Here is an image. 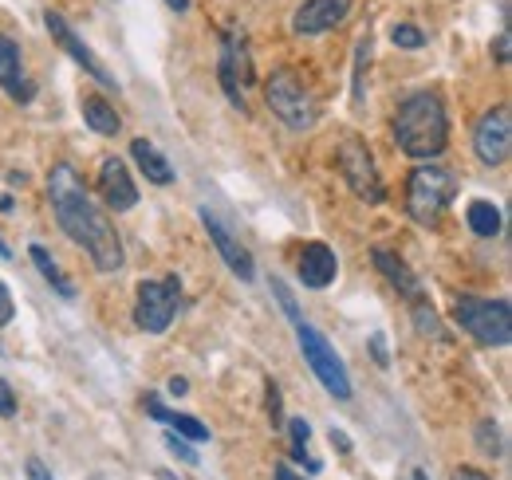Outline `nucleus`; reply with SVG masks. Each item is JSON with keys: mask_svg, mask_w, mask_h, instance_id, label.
<instances>
[{"mask_svg": "<svg viewBox=\"0 0 512 480\" xmlns=\"http://www.w3.org/2000/svg\"><path fill=\"white\" fill-rule=\"evenodd\" d=\"M178 307H182L178 276H170V280H142L138 284V300H134V323L146 335H162V331H170Z\"/></svg>", "mask_w": 512, "mask_h": 480, "instance_id": "6e6552de", "label": "nucleus"}, {"mask_svg": "<svg viewBox=\"0 0 512 480\" xmlns=\"http://www.w3.org/2000/svg\"><path fill=\"white\" fill-rule=\"evenodd\" d=\"M477 449L485 453V457H505V433H501V425L493 418H481L477 421Z\"/></svg>", "mask_w": 512, "mask_h": 480, "instance_id": "b1692460", "label": "nucleus"}, {"mask_svg": "<svg viewBox=\"0 0 512 480\" xmlns=\"http://www.w3.org/2000/svg\"><path fill=\"white\" fill-rule=\"evenodd\" d=\"M288 437H292V461H296V465H304L308 473H320V469H323L320 457H312V453H308L312 425H308L304 418H292V421H288Z\"/></svg>", "mask_w": 512, "mask_h": 480, "instance_id": "5701e85b", "label": "nucleus"}, {"mask_svg": "<svg viewBox=\"0 0 512 480\" xmlns=\"http://www.w3.org/2000/svg\"><path fill=\"white\" fill-rule=\"evenodd\" d=\"M154 480H182V477H174L170 469H154Z\"/></svg>", "mask_w": 512, "mask_h": 480, "instance_id": "ea45409f", "label": "nucleus"}, {"mask_svg": "<svg viewBox=\"0 0 512 480\" xmlns=\"http://www.w3.org/2000/svg\"><path fill=\"white\" fill-rule=\"evenodd\" d=\"M130 158H134V166L142 170V178L150 181V185H170V181H174V166L166 162V154H162L154 142L134 138V142H130Z\"/></svg>", "mask_w": 512, "mask_h": 480, "instance_id": "6ab92c4d", "label": "nucleus"}, {"mask_svg": "<svg viewBox=\"0 0 512 480\" xmlns=\"http://www.w3.org/2000/svg\"><path fill=\"white\" fill-rule=\"evenodd\" d=\"M296 343H300V351H304V359L312 366V374L320 378V386L331 394V398H339V402H347L355 390H351V374H347V362L339 359V351L331 347V339L323 335L320 327H312V323H296Z\"/></svg>", "mask_w": 512, "mask_h": 480, "instance_id": "423d86ee", "label": "nucleus"}, {"mask_svg": "<svg viewBox=\"0 0 512 480\" xmlns=\"http://www.w3.org/2000/svg\"><path fill=\"white\" fill-rule=\"evenodd\" d=\"M473 150L485 166H505L512 154V119H509V107L497 103L493 111H485L477 130H473Z\"/></svg>", "mask_w": 512, "mask_h": 480, "instance_id": "9d476101", "label": "nucleus"}, {"mask_svg": "<svg viewBox=\"0 0 512 480\" xmlns=\"http://www.w3.org/2000/svg\"><path fill=\"white\" fill-rule=\"evenodd\" d=\"M0 260H12V248H8V240L0 237Z\"/></svg>", "mask_w": 512, "mask_h": 480, "instance_id": "a19ab883", "label": "nucleus"}, {"mask_svg": "<svg viewBox=\"0 0 512 480\" xmlns=\"http://www.w3.org/2000/svg\"><path fill=\"white\" fill-rule=\"evenodd\" d=\"M453 319L465 335H473L489 351H505L512 343V307L509 300H481V296H457Z\"/></svg>", "mask_w": 512, "mask_h": 480, "instance_id": "20e7f679", "label": "nucleus"}, {"mask_svg": "<svg viewBox=\"0 0 512 480\" xmlns=\"http://www.w3.org/2000/svg\"><path fill=\"white\" fill-rule=\"evenodd\" d=\"M327 437H331V445H335L339 453H351V441H347V433H343V429H335V425H331V433H327Z\"/></svg>", "mask_w": 512, "mask_h": 480, "instance_id": "c9c22d12", "label": "nucleus"}, {"mask_svg": "<svg viewBox=\"0 0 512 480\" xmlns=\"http://www.w3.org/2000/svg\"><path fill=\"white\" fill-rule=\"evenodd\" d=\"M371 355H375V362H379V366H390V351H386L383 331H375V335H371Z\"/></svg>", "mask_w": 512, "mask_h": 480, "instance_id": "72a5a7b5", "label": "nucleus"}, {"mask_svg": "<svg viewBox=\"0 0 512 480\" xmlns=\"http://www.w3.org/2000/svg\"><path fill=\"white\" fill-rule=\"evenodd\" d=\"M351 12V0H304L292 16V32L296 36H323L335 24H343Z\"/></svg>", "mask_w": 512, "mask_h": 480, "instance_id": "ddd939ff", "label": "nucleus"}, {"mask_svg": "<svg viewBox=\"0 0 512 480\" xmlns=\"http://www.w3.org/2000/svg\"><path fill=\"white\" fill-rule=\"evenodd\" d=\"M142 410H146V414H150L154 421L170 425V429H174L178 437H186V441H193V445L209 441V425H205V421L190 418V414H178V410H166V406H162V398H154V394H146Z\"/></svg>", "mask_w": 512, "mask_h": 480, "instance_id": "a211bd4d", "label": "nucleus"}, {"mask_svg": "<svg viewBox=\"0 0 512 480\" xmlns=\"http://www.w3.org/2000/svg\"><path fill=\"white\" fill-rule=\"evenodd\" d=\"M83 119H87V126L95 130V134H103V138H115L119 130H123V119L115 115V107L103 99V95H83Z\"/></svg>", "mask_w": 512, "mask_h": 480, "instance_id": "aec40b11", "label": "nucleus"}, {"mask_svg": "<svg viewBox=\"0 0 512 480\" xmlns=\"http://www.w3.org/2000/svg\"><path fill=\"white\" fill-rule=\"evenodd\" d=\"M272 296L280 300L284 315H288L292 323H300V307H296V300H292V292H288V284H284V280H272Z\"/></svg>", "mask_w": 512, "mask_h": 480, "instance_id": "c85d7f7f", "label": "nucleus"}, {"mask_svg": "<svg viewBox=\"0 0 512 480\" xmlns=\"http://www.w3.org/2000/svg\"><path fill=\"white\" fill-rule=\"evenodd\" d=\"M453 480H493L489 473H481V469H469V465H461L457 473H453Z\"/></svg>", "mask_w": 512, "mask_h": 480, "instance_id": "e433bc0d", "label": "nucleus"}, {"mask_svg": "<svg viewBox=\"0 0 512 480\" xmlns=\"http://www.w3.org/2000/svg\"><path fill=\"white\" fill-rule=\"evenodd\" d=\"M201 225H205V233H209V240H213L217 256L225 260V268H229V272H233L241 284H253L256 264H253V256H249V248L233 237V229H229V225H225L217 213H209V209H201Z\"/></svg>", "mask_w": 512, "mask_h": 480, "instance_id": "9b49d317", "label": "nucleus"}, {"mask_svg": "<svg viewBox=\"0 0 512 480\" xmlns=\"http://www.w3.org/2000/svg\"><path fill=\"white\" fill-rule=\"evenodd\" d=\"M375 268L390 280V288H394L398 296H406L410 303L426 296V292H422V284H418V276H414V272L406 268V260H402V256H394L390 248H375Z\"/></svg>", "mask_w": 512, "mask_h": 480, "instance_id": "f3484780", "label": "nucleus"}, {"mask_svg": "<svg viewBox=\"0 0 512 480\" xmlns=\"http://www.w3.org/2000/svg\"><path fill=\"white\" fill-rule=\"evenodd\" d=\"M272 480H304V477H300V473H292V465H276Z\"/></svg>", "mask_w": 512, "mask_h": 480, "instance_id": "4c0bfd02", "label": "nucleus"}, {"mask_svg": "<svg viewBox=\"0 0 512 480\" xmlns=\"http://www.w3.org/2000/svg\"><path fill=\"white\" fill-rule=\"evenodd\" d=\"M509 60H512V36L509 32H501V36H497V63L509 67Z\"/></svg>", "mask_w": 512, "mask_h": 480, "instance_id": "f704fd0d", "label": "nucleus"}, {"mask_svg": "<svg viewBox=\"0 0 512 480\" xmlns=\"http://www.w3.org/2000/svg\"><path fill=\"white\" fill-rule=\"evenodd\" d=\"M414 327L422 331V335H430V339H438V343H446V327H442V319H438V311H434V303L414 300Z\"/></svg>", "mask_w": 512, "mask_h": 480, "instance_id": "393cba45", "label": "nucleus"}, {"mask_svg": "<svg viewBox=\"0 0 512 480\" xmlns=\"http://www.w3.org/2000/svg\"><path fill=\"white\" fill-rule=\"evenodd\" d=\"M394 142L406 158L414 162H430L446 150L449 142V119L446 103L434 91H414L398 103L394 111Z\"/></svg>", "mask_w": 512, "mask_h": 480, "instance_id": "f03ea898", "label": "nucleus"}, {"mask_svg": "<svg viewBox=\"0 0 512 480\" xmlns=\"http://www.w3.org/2000/svg\"><path fill=\"white\" fill-rule=\"evenodd\" d=\"M0 91H4L8 99H16V103H32V95H36L32 79L24 75L20 48H16V40H8V36H0Z\"/></svg>", "mask_w": 512, "mask_h": 480, "instance_id": "2eb2a0df", "label": "nucleus"}, {"mask_svg": "<svg viewBox=\"0 0 512 480\" xmlns=\"http://www.w3.org/2000/svg\"><path fill=\"white\" fill-rule=\"evenodd\" d=\"M367 60H371V36L359 40L355 48V83H351V107H363V75H367Z\"/></svg>", "mask_w": 512, "mask_h": 480, "instance_id": "a878e982", "label": "nucleus"}, {"mask_svg": "<svg viewBox=\"0 0 512 480\" xmlns=\"http://www.w3.org/2000/svg\"><path fill=\"white\" fill-rule=\"evenodd\" d=\"M268 421H272V429H280V425H284V410H280V386H276V382H268Z\"/></svg>", "mask_w": 512, "mask_h": 480, "instance_id": "c756f323", "label": "nucleus"}, {"mask_svg": "<svg viewBox=\"0 0 512 480\" xmlns=\"http://www.w3.org/2000/svg\"><path fill=\"white\" fill-rule=\"evenodd\" d=\"M186 390H190V382H186V378H170V394H174V398H182Z\"/></svg>", "mask_w": 512, "mask_h": 480, "instance_id": "58836bf2", "label": "nucleus"}, {"mask_svg": "<svg viewBox=\"0 0 512 480\" xmlns=\"http://www.w3.org/2000/svg\"><path fill=\"white\" fill-rule=\"evenodd\" d=\"M217 75H221L225 99L245 115V111H249L245 91H249V83H253V56H249V44H245V36H241V32H225V36H221Z\"/></svg>", "mask_w": 512, "mask_h": 480, "instance_id": "1a4fd4ad", "label": "nucleus"}, {"mask_svg": "<svg viewBox=\"0 0 512 480\" xmlns=\"http://www.w3.org/2000/svg\"><path fill=\"white\" fill-rule=\"evenodd\" d=\"M414 480H430V477H426V469H414Z\"/></svg>", "mask_w": 512, "mask_h": 480, "instance_id": "37998d69", "label": "nucleus"}, {"mask_svg": "<svg viewBox=\"0 0 512 480\" xmlns=\"http://www.w3.org/2000/svg\"><path fill=\"white\" fill-rule=\"evenodd\" d=\"M453 197H457V178L442 166H418L406 178V213L422 229H434L442 221Z\"/></svg>", "mask_w": 512, "mask_h": 480, "instance_id": "39448f33", "label": "nucleus"}, {"mask_svg": "<svg viewBox=\"0 0 512 480\" xmlns=\"http://www.w3.org/2000/svg\"><path fill=\"white\" fill-rule=\"evenodd\" d=\"M390 40H394V48H410V52H414V48L426 44V32H422L418 24H394V28H390Z\"/></svg>", "mask_w": 512, "mask_h": 480, "instance_id": "bb28decb", "label": "nucleus"}, {"mask_svg": "<svg viewBox=\"0 0 512 480\" xmlns=\"http://www.w3.org/2000/svg\"><path fill=\"white\" fill-rule=\"evenodd\" d=\"M95 480H103V477H95Z\"/></svg>", "mask_w": 512, "mask_h": 480, "instance_id": "c03bdc74", "label": "nucleus"}, {"mask_svg": "<svg viewBox=\"0 0 512 480\" xmlns=\"http://www.w3.org/2000/svg\"><path fill=\"white\" fill-rule=\"evenodd\" d=\"M162 441H166V453H170V457H178L182 465H197V449H193L186 437H178V433L170 429V433H166Z\"/></svg>", "mask_w": 512, "mask_h": 480, "instance_id": "cd10ccee", "label": "nucleus"}, {"mask_svg": "<svg viewBox=\"0 0 512 480\" xmlns=\"http://www.w3.org/2000/svg\"><path fill=\"white\" fill-rule=\"evenodd\" d=\"M264 103H268V111L284 122L288 130H312V126L320 122V103H316V95H312L308 83H304L296 71H288V67H280V71L268 75V83H264Z\"/></svg>", "mask_w": 512, "mask_h": 480, "instance_id": "7ed1b4c3", "label": "nucleus"}, {"mask_svg": "<svg viewBox=\"0 0 512 480\" xmlns=\"http://www.w3.org/2000/svg\"><path fill=\"white\" fill-rule=\"evenodd\" d=\"M12 315H16V303H12V292H8V284L0 280V327H8V323H12Z\"/></svg>", "mask_w": 512, "mask_h": 480, "instance_id": "2f4dec72", "label": "nucleus"}, {"mask_svg": "<svg viewBox=\"0 0 512 480\" xmlns=\"http://www.w3.org/2000/svg\"><path fill=\"white\" fill-rule=\"evenodd\" d=\"M99 193H103L111 213H127V209L138 205V189L130 181V170L123 158H103V166H99Z\"/></svg>", "mask_w": 512, "mask_h": 480, "instance_id": "4468645a", "label": "nucleus"}, {"mask_svg": "<svg viewBox=\"0 0 512 480\" xmlns=\"http://www.w3.org/2000/svg\"><path fill=\"white\" fill-rule=\"evenodd\" d=\"M335 272H339V260H335V252L323 240H312V244L300 248V284L304 288L323 292L335 280Z\"/></svg>", "mask_w": 512, "mask_h": 480, "instance_id": "dca6fc26", "label": "nucleus"}, {"mask_svg": "<svg viewBox=\"0 0 512 480\" xmlns=\"http://www.w3.org/2000/svg\"><path fill=\"white\" fill-rule=\"evenodd\" d=\"M0 418H16V394H12L8 378H0Z\"/></svg>", "mask_w": 512, "mask_h": 480, "instance_id": "7c9ffc66", "label": "nucleus"}, {"mask_svg": "<svg viewBox=\"0 0 512 480\" xmlns=\"http://www.w3.org/2000/svg\"><path fill=\"white\" fill-rule=\"evenodd\" d=\"M24 477L28 480H52V473H48V465H44L40 457H28V461H24Z\"/></svg>", "mask_w": 512, "mask_h": 480, "instance_id": "473e14b6", "label": "nucleus"}, {"mask_svg": "<svg viewBox=\"0 0 512 480\" xmlns=\"http://www.w3.org/2000/svg\"><path fill=\"white\" fill-rule=\"evenodd\" d=\"M48 201H52V213H56L60 233L71 244H79L99 272L111 276V272H119L127 264L123 240L115 233V225L107 221L103 205L91 197L87 181H83V174L75 166H67V162L52 166V174H48Z\"/></svg>", "mask_w": 512, "mask_h": 480, "instance_id": "f257e3e1", "label": "nucleus"}, {"mask_svg": "<svg viewBox=\"0 0 512 480\" xmlns=\"http://www.w3.org/2000/svg\"><path fill=\"white\" fill-rule=\"evenodd\" d=\"M166 4H170V8H178V12H186V8H190V0H166Z\"/></svg>", "mask_w": 512, "mask_h": 480, "instance_id": "79ce46f5", "label": "nucleus"}, {"mask_svg": "<svg viewBox=\"0 0 512 480\" xmlns=\"http://www.w3.org/2000/svg\"><path fill=\"white\" fill-rule=\"evenodd\" d=\"M335 158H339V174H343V181H347V189H351L359 201L383 205L386 201L383 174H379V166H375L371 146H367L359 134L343 138V142H339V150H335Z\"/></svg>", "mask_w": 512, "mask_h": 480, "instance_id": "0eeeda50", "label": "nucleus"}, {"mask_svg": "<svg viewBox=\"0 0 512 480\" xmlns=\"http://www.w3.org/2000/svg\"><path fill=\"white\" fill-rule=\"evenodd\" d=\"M28 256H32V264H36V272H40V276H44V280L64 296V300H75V284L67 280V272L56 264V256H52L44 244H28Z\"/></svg>", "mask_w": 512, "mask_h": 480, "instance_id": "412c9836", "label": "nucleus"}, {"mask_svg": "<svg viewBox=\"0 0 512 480\" xmlns=\"http://www.w3.org/2000/svg\"><path fill=\"white\" fill-rule=\"evenodd\" d=\"M465 221H469V229L477 233V237H497L501 233V209L493 205V201H485V197H477V201H469V209H465Z\"/></svg>", "mask_w": 512, "mask_h": 480, "instance_id": "4be33fe9", "label": "nucleus"}, {"mask_svg": "<svg viewBox=\"0 0 512 480\" xmlns=\"http://www.w3.org/2000/svg\"><path fill=\"white\" fill-rule=\"evenodd\" d=\"M44 24H48L52 40H56V44H60L67 56L79 63V67H83V71H87V75H91L95 83H103V87H119V83H115V75H111V71H107V67L99 63V56H95V52H91V48H87V44L79 40V32H75V28L67 24L60 12H52V8H48V12H44Z\"/></svg>", "mask_w": 512, "mask_h": 480, "instance_id": "f8f14e48", "label": "nucleus"}]
</instances>
